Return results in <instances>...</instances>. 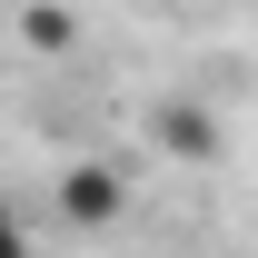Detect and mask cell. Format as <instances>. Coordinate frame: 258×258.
I'll return each instance as SVG.
<instances>
[{"mask_svg":"<svg viewBox=\"0 0 258 258\" xmlns=\"http://www.w3.org/2000/svg\"><path fill=\"white\" fill-rule=\"evenodd\" d=\"M50 219L80 228V238L119 228V219H129V169H119V159H70L60 179H50Z\"/></svg>","mask_w":258,"mask_h":258,"instance_id":"cell-1","label":"cell"},{"mask_svg":"<svg viewBox=\"0 0 258 258\" xmlns=\"http://www.w3.org/2000/svg\"><path fill=\"white\" fill-rule=\"evenodd\" d=\"M149 129H159L169 159H219V119H209L199 99H159V109H149Z\"/></svg>","mask_w":258,"mask_h":258,"instance_id":"cell-2","label":"cell"},{"mask_svg":"<svg viewBox=\"0 0 258 258\" xmlns=\"http://www.w3.org/2000/svg\"><path fill=\"white\" fill-rule=\"evenodd\" d=\"M20 30H30L40 50H70V40H80V20H70V10H50V0H30V10H20Z\"/></svg>","mask_w":258,"mask_h":258,"instance_id":"cell-3","label":"cell"},{"mask_svg":"<svg viewBox=\"0 0 258 258\" xmlns=\"http://www.w3.org/2000/svg\"><path fill=\"white\" fill-rule=\"evenodd\" d=\"M0 258H30V219H20L10 199H0Z\"/></svg>","mask_w":258,"mask_h":258,"instance_id":"cell-4","label":"cell"}]
</instances>
